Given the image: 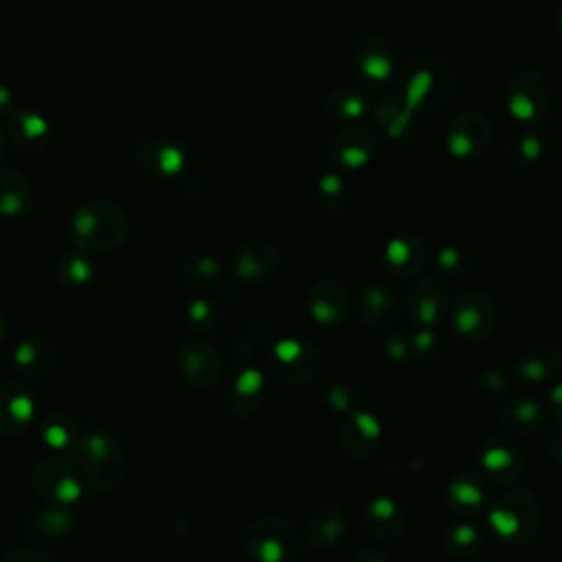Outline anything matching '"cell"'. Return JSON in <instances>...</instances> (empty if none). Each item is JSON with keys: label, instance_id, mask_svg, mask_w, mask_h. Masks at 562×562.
<instances>
[{"label": "cell", "instance_id": "cell-38", "mask_svg": "<svg viewBox=\"0 0 562 562\" xmlns=\"http://www.w3.org/2000/svg\"><path fill=\"white\" fill-rule=\"evenodd\" d=\"M437 262H440V268L444 273H451V275H459V268L466 264L462 253L455 249H444L440 255H437Z\"/></svg>", "mask_w": 562, "mask_h": 562}, {"label": "cell", "instance_id": "cell-7", "mask_svg": "<svg viewBox=\"0 0 562 562\" xmlns=\"http://www.w3.org/2000/svg\"><path fill=\"white\" fill-rule=\"evenodd\" d=\"M33 486L53 510H69L82 497L80 472L64 457H44L33 468Z\"/></svg>", "mask_w": 562, "mask_h": 562}, {"label": "cell", "instance_id": "cell-17", "mask_svg": "<svg viewBox=\"0 0 562 562\" xmlns=\"http://www.w3.org/2000/svg\"><path fill=\"white\" fill-rule=\"evenodd\" d=\"M281 255L271 242L253 240L235 255V273L244 281H264L279 271Z\"/></svg>", "mask_w": 562, "mask_h": 562}, {"label": "cell", "instance_id": "cell-1", "mask_svg": "<svg viewBox=\"0 0 562 562\" xmlns=\"http://www.w3.org/2000/svg\"><path fill=\"white\" fill-rule=\"evenodd\" d=\"M459 73L455 64L442 55H422L411 62L404 77V108L409 112H437L457 93Z\"/></svg>", "mask_w": 562, "mask_h": 562}, {"label": "cell", "instance_id": "cell-8", "mask_svg": "<svg viewBox=\"0 0 562 562\" xmlns=\"http://www.w3.org/2000/svg\"><path fill=\"white\" fill-rule=\"evenodd\" d=\"M268 369L281 385L301 387L312 382L321 372V354L312 345L301 341H281L273 347Z\"/></svg>", "mask_w": 562, "mask_h": 562}, {"label": "cell", "instance_id": "cell-31", "mask_svg": "<svg viewBox=\"0 0 562 562\" xmlns=\"http://www.w3.org/2000/svg\"><path fill=\"white\" fill-rule=\"evenodd\" d=\"M49 121L38 112H16L11 119V134L25 150H40L49 141Z\"/></svg>", "mask_w": 562, "mask_h": 562}, {"label": "cell", "instance_id": "cell-28", "mask_svg": "<svg viewBox=\"0 0 562 562\" xmlns=\"http://www.w3.org/2000/svg\"><path fill=\"white\" fill-rule=\"evenodd\" d=\"M14 363L22 376L40 378L49 372L53 363V345L42 336H31L14 350Z\"/></svg>", "mask_w": 562, "mask_h": 562}, {"label": "cell", "instance_id": "cell-11", "mask_svg": "<svg viewBox=\"0 0 562 562\" xmlns=\"http://www.w3.org/2000/svg\"><path fill=\"white\" fill-rule=\"evenodd\" d=\"M178 372L191 387L209 391L222 378V356L207 339H191L178 350Z\"/></svg>", "mask_w": 562, "mask_h": 562}, {"label": "cell", "instance_id": "cell-3", "mask_svg": "<svg viewBox=\"0 0 562 562\" xmlns=\"http://www.w3.org/2000/svg\"><path fill=\"white\" fill-rule=\"evenodd\" d=\"M130 220L115 202L93 200L73 213L71 235L82 253L112 251L126 242Z\"/></svg>", "mask_w": 562, "mask_h": 562}, {"label": "cell", "instance_id": "cell-20", "mask_svg": "<svg viewBox=\"0 0 562 562\" xmlns=\"http://www.w3.org/2000/svg\"><path fill=\"white\" fill-rule=\"evenodd\" d=\"M345 525V512L339 505H321L319 510L312 512L306 527L310 549H314V552H328V549L339 545V541L345 536Z\"/></svg>", "mask_w": 562, "mask_h": 562}, {"label": "cell", "instance_id": "cell-24", "mask_svg": "<svg viewBox=\"0 0 562 562\" xmlns=\"http://www.w3.org/2000/svg\"><path fill=\"white\" fill-rule=\"evenodd\" d=\"M481 468L486 472V477L492 479L494 483H508L516 481L521 477V455L514 451L508 442L492 440L481 451Z\"/></svg>", "mask_w": 562, "mask_h": 562}, {"label": "cell", "instance_id": "cell-40", "mask_svg": "<svg viewBox=\"0 0 562 562\" xmlns=\"http://www.w3.org/2000/svg\"><path fill=\"white\" fill-rule=\"evenodd\" d=\"M3 562H47V558L40 556L38 552H31V549H18V552H11Z\"/></svg>", "mask_w": 562, "mask_h": 562}, {"label": "cell", "instance_id": "cell-29", "mask_svg": "<svg viewBox=\"0 0 562 562\" xmlns=\"http://www.w3.org/2000/svg\"><path fill=\"white\" fill-rule=\"evenodd\" d=\"M545 420V411L534 400L508 402L501 411V426L510 435H530Z\"/></svg>", "mask_w": 562, "mask_h": 562}, {"label": "cell", "instance_id": "cell-4", "mask_svg": "<svg viewBox=\"0 0 562 562\" xmlns=\"http://www.w3.org/2000/svg\"><path fill=\"white\" fill-rule=\"evenodd\" d=\"M490 527L503 543L523 545L532 541L543 523V505L530 490L505 492L488 514Z\"/></svg>", "mask_w": 562, "mask_h": 562}, {"label": "cell", "instance_id": "cell-18", "mask_svg": "<svg viewBox=\"0 0 562 562\" xmlns=\"http://www.w3.org/2000/svg\"><path fill=\"white\" fill-rule=\"evenodd\" d=\"M365 527L378 541H396L407 530V514L391 497H376L365 510Z\"/></svg>", "mask_w": 562, "mask_h": 562}, {"label": "cell", "instance_id": "cell-21", "mask_svg": "<svg viewBox=\"0 0 562 562\" xmlns=\"http://www.w3.org/2000/svg\"><path fill=\"white\" fill-rule=\"evenodd\" d=\"M426 246L420 238L402 235V238L391 240L385 249V266L391 275L400 279H413L422 273L426 266Z\"/></svg>", "mask_w": 562, "mask_h": 562}, {"label": "cell", "instance_id": "cell-15", "mask_svg": "<svg viewBox=\"0 0 562 562\" xmlns=\"http://www.w3.org/2000/svg\"><path fill=\"white\" fill-rule=\"evenodd\" d=\"M407 312L409 319L420 328L440 323L446 314H451V297L446 286L437 279L415 281L407 295Z\"/></svg>", "mask_w": 562, "mask_h": 562}, {"label": "cell", "instance_id": "cell-42", "mask_svg": "<svg viewBox=\"0 0 562 562\" xmlns=\"http://www.w3.org/2000/svg\"><path fill=\"white\" fill-rule=\"evenodd\" d=\"M407 347H404V343L400 339H391L389 341V356L391 358H396V361H402L404 356H407Z\"/></svg>", "mask_w": 562, "mask_h": 562}, {"label": "cell", "instance_id": "cell-44", "mask_svg": "<svg viewBox=\"0 0 562 562\" xmlns=\"http://www.w3.org/2000/svg\"><path fill=\"white\" fill-rule=\"evenodd\" d=\"M556 29H558V36L562 38V3L558 7V14H556Z\"/></svg>", "mask_w": 562, "mask_h": 562}, {"label": "cell", "instance_id": "cell-27", "mask_svg": "<svg viewBox=\"0 0 562 562\" xmlns=\"http://www.w3.org/2000/svg\"><path fill=\"white\" fill-rule=\"evenodd\" d=\"M262 389H264L262 374L253 367H244L242 372L235 376L233 387L227 396L229 411L233 415H240V418L251 415L257 409V404H260Z\"/></svg>", "mask_w": 562, "mask_h": 562}, {"label": "cell", "instance_id": "cell-6", "mask_svg": "<svg viewBox=\"0 0 562 562\" xmlns=\"http://www.w3.org/2000/svg\"><path fill=\"white\" fill-rule=\"evenodd\" d=\"M240 545L255 562H292L299 552L295 527L277 516H264L246 525Z\"/></svg>", "mask_w": 562, "mask_h": 562}, {"label": "cell", "instance_id": "cell-32", "mask_svg": "<svg viewBox=\"0 0 562 562\" xmlns=\"http://www.w3.org/2000/svg\"><path fill=\"white\" fill-rule=\"evenodd\" d=\"M483 501H486V494H483L481 481L475 475H459L448 486V503L453 505L455 512L475 514Z\"/></svg>", "mask_w": 562, "mask_h": 562}, {"label": "cell", "instance_id": "cell-12", "mask_svg": "<svg viewBox=\"0 0 562 562\" xmlns=\"http://www.w3.org/2000/svg\"><path fill=\"white\" fill-rule=\"evenodd\" d=\"M378 152V137L363 126H347L336 132L328 143V159L345 167V170H361L374 161Z\"/></svg>", "mask_w": 562, "mask_h": 562}, {"label": "cell", "instance_id": "cell-5", "mask_svg": "<svg viewBox=\"0 0 562 562\" xmlns=\"http://www.w3.org/2000/svg\"><path fill=\"white\" fill-rule=\"evenodd\" d=\"M554 106L552 84L541 71H516L505 86V108L525 130H538L547 121Z\"/></svg>", "mask_w": 562, "mask_h": 562}, {"label": "cell", "instance_id": "cell-19", "mask_svg": "<svg viewBox=\"0 0 562 562\" xmlns=\"http://www.w3.org/2000/svg\"><path fill=\"white\" fill-rule=\"evenodd\" d=\"M380 442V424L372 413H354L341 429V448L352 459H369Z\"/></svg>", "mask_w": 562, "mask_h": 562}, {"label": "cell", "instance_id": "cell-9", "mask_svg": "<svg viewBox=\"0 0 562 562\" xmlns=\"http://www.w3.org/2000/svg\"><path fill=\"white\" fill-rule=\"evenodd\" d=\"M492 143V123L477 110L459 112L446 128V150L455 159L475 161L490 150Z\"/></svg>", "mask_w": 562, "mask_h": 562}, {"label": "cell", "instance_id": "cell-37", "mask_svg": "<svg viewBox=\"0 0 562 562\" xmlns=\"http://www.w3.org/2000/svg\"><path fill=\"white\" fill-rule=\"evenodd\" d=\"M545 446H547V453L552 455L556 462L562 464V418L549 424L545 435Z\"/></svg>", "mask_w": 562, "mask_h": 562}, {"label": "cell", "instance_id": "cell-41", "mask_svg": "<svg viewBox=\"0 0 562 562\" xmlns=\"http://www.w3.org/2000/svg\"><path fill=\"white\" fill-rule=\"evenodd\" d=\"M352 562H389V558L378 552V549H363V552H358L354 556Z\"/></svg>", "mask_w": 562, "mask_h": 562}, {"label": "cell", "instance_id": "cell-26", "mask_svg": "<svg viewBox=\"0 0 562 562\" xmlns=\"http://www.w3.org/2000/svg\"><path fill=\"white\" fill-rule=\"evenodd\" d=\"M33 189L16 170H0V216L20 218L31 209Z\"/></svg>", "mask_w": 562, "mask_h": 562}, {"label": "cell", "instance_id": "cell-35", "mask_svg": "<svg viewBox=\"0 0 562 562\" xmlns=\"http://www.w3.org/2000/svg\"><path fill=\"white\" fill-rule=\"evenodd\" d=\"M55 277H58L60 284L66 288L84 286L93 279V264L88 262L84 253H69L55 266Z\"/></svg>", "mask_w": 562, "mask_h": 562}, {"label": "cell", "instance_id": "cell-10", "mask_svg": "<svg viewBox=\"0 0 562 562\" xmlns=\"http://www.w3.org/2000/svg\"><path fill=\"white\" fill-rule=\"evenodd\" d=\"M451 319L462 339L481 343L497 328V308L486 292L466 290L451 306Z\"/></svg>", "mask_w": 562, "mask_h": 562}, {"label": "cell", "instance_id": "cell-23", "mask_svg": "<svg viewBox=\"0 0 562 562\" xmlns=\"http://www.w3.org/2000/svg\"><path fill=\"white\" fill-rule=\"evenodd\" d=\"M137 163L143 172L154 176H174L183 170L185 152L174 143L161 139L143 141L137 150Z\"/></svg>", "mask_w": 562, "mask_h": 562}, {"label": "cell", "instance_id": "cell-47", "mask_svg": "<svg viewBox=\"0 0 562 562\" xmlns=\"http://www.w3.org/2000/svg\"><path fill=\"white\" fill-rule=\"evenodd\" d=\"M464 562H470V560H464Z\"/></svg>", "mask_w": 562, "mask_h": 562}, {"label": "cell", "instance_id": "cell-25", "mask_svg": "<svg viewBox=\"0 0 562 562\" xmlns=\"http://www.w3.org/2000/svg\"><path fill=\"white\" fill-rule=\"evenodd\" d=\"M562 356L556 347L532 345L516 358V372L527 382H545L560 372Z\"/></svg>", "mask_w": 562, "mask_h": 562}, {"label": "cell", "instance_id": "cell-34", "mask_svg": "<svg viewBox=\"0 0 562 562\" xmlns=\"http://www.w3.org/2000/svg\"><path fill=\"white\" fill-rule=\"evenodd\" d=\"M42 437L44 442H47L53 451H71L77 444V437H80V431H77V426L73 424L71 418H66V415H51V418L44 422V429H42Z\"/></svg>", "mask_w": 562, "mask_h": 562}, {"label": "cell", "instance_id": "cell-33", "mask_svg": "<svg viewBox=\"0 0 562 562\" xmlns=\"http://www.w3.org/2000/svg\"><path fill=\"white\" fill-rule=\"evenodd\" d=\"M444 543H446L448 554H451L453 558L468 560L477 552H481L483 536L475 525H455L446 532Z\"/></svg>", "mask_w": 562, "mask_h": 562}, {"label": "cell", "instance_id": "cell-36", "mask_svg": "<svg viewBox=\"0 0 562 562\" xmlns=\"http://www.w3.org/2000/svg\"><path fill=\"white\" fill-rule=\"evenodd\" d=\"M365 99L352 91H334L325 99V112L334 121H354L365 115Z\"/></svg>", "mask_w": 562, "mask_h": 562}, {"label": "cell", "instance_id": "cell-46", "mask_svg": "<svg viewBox=\"0 0 562 562\" xmlns=\"http://www.w3.org/2000/svg\"><path fill=\"white\" fill-rule=\"evenodd\" d=\"M3 150H5V132L0 128V154H3Z\"/></svg>", "mask_w": 562, "mask_h": 562}, {"label": "cell", "instance_id": "cell-43", "mask_svg": "<svg viewBox=\"0 0 562 562\" xmlns=\"http://www.w3.org/2000/svg\"><path fill=\"white\" fill-rule=\"evenodd\" d=\"M552 402L562 411V385H558V387L552 389Z\"/></svg>", "mask_w": 562, "mask_h": 562}, {"label": "cell", "instance_id": "cell-13", "mask_svg": "<svg viewBox=\"0 0 562 562\" xmlns=\"http://www.w3.org/2000/svg\"><path fill=\"white\" fill-rule=\"evenodd\" d=\"M36 418V396L16 380L0 382V437L16 440Z\"/></svg>", "mask_w": 562, "mask_h": 562}, {"label": "cell", "instance_id": "cell-2", "mask_svg": "<svg viewBox=\"0 0 562 562\" xmlns=\"http://www.w3.org/2000/svg\"><path fill=\"white\" fill-rule=\"evenodd\" d=\"M80 475L95 492H115L126 477V459L121 444L104 429L80 431L73 448Z\"/></svg>", "mask_w": 562, "mask_h": 562}, {"label": "cell", "instance_id": "cell-45", "mask_svg": "<svg viewBox=\"0 0 562 562\" xmlns=\"http://www.w3.org/2000/svg\"><path fill=\"white\" fill-rule=\"evenodd\" d=\"M3 334H5V317L3 312H0V339H3Z\"/></svg>", "mask_w": 562, "mask_h": 562}, {"label": "cell", "instance_id": "cell-14", "mask_svg": "<svg viewBox=\"0 0 562 562\" xmlns=\"http://www.w3.org/2000/svg\"><path fill=\"white\" fill-rule=\"evenodd\" d=\"M352 64L358 77L367 84H387L396 73V51L387 40L367 36L356 42Z\"/></svg>", "mask_w": 562, "mask_h": 562}, {"label": "cell", "instance_id": "cell-39", "mask_svg": "<svg viewBox=\"0 0 562 562\" xmlns=\"http://www.w3.org/2000/svg\"><path fill=\"white\" fill-rule=\"evenodd\" d=\"M189 317L198 325V328H209V323L213 321V310L207 301H196V303H191Z\"/></svg>", "mask_w": 562, "mask_h": 562}, {"label": "cell", "instance_id": "cell-16", "mask_svg": "<svg viewBox=\"0 0 562 562\" xmlns=\"http://www.w3.org/2000/svg\"><path fill=\"white\" fill-rule=\"evenodd\" d=\"M310 317L321 325H336L347 319L350 312V299L341 284L330 279H321L310 288L308 295Z\"/></svg>", "mask_w": 562, "mask_h": 562}, {"label": "cell", "instance_id": "cell-30", "mask_svg": "<svg viewBox=\"0 0 562 562\" xmlns=\"http://www.w3.org/2000/svg\"><path fill=\"white\" fill-rule=\"evenodd\" d=\"M545 150L543 137L538 130H523L508 143L505 148V163L512 170H530L538 161H541Z\"/></svg>", "mask_w": 562, "mask_h": 562}, {"label": "cell", "instance_id": "cell-22", "mask_svg": "<svg viewBox=\"0 0 562 562\" xmlns=\"http://www.w3.org/2000/svg\"><path fill=\"white\" fill-rule=\"evenodd\" d=\"M356 310H358V317H361L369 328H378V330L391 328L398 319L396 297L382 286H369L358 292Z\"/></svg>", "mask_w": 562, "mask_h": 562}]
</instances>
